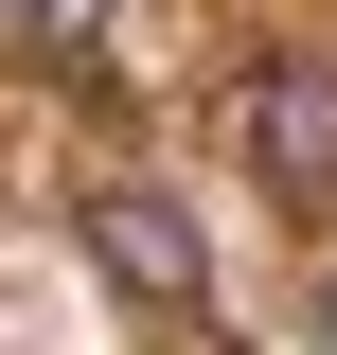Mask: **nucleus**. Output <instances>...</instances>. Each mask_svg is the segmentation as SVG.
Listing matches in <instances>:
<instances>
[{
    "label": "nucleus",
    "mask_w": 337,
    "mask_h": 355,
    "mask_svg": "<svg viewBox=\"0 0 337 355\" xmlns=\"http://www.w3.org/2000/svg\"><path fill=\"white\" fill-rule=\"evenodd\" d=\"M18 36H36L53 71H107V36H125V0H18Z\"/></svg>",
    "instance_id": "7ed1b4c3"
},
{
    "label": "nucleus",
    "mask_w": 337,
    "mask_h": 355,
    "mask_svg": "<svg viewBox=\"0 0 337 355\" xmlns=\"http://www.w3.org/2000/svg\"><path fill=\"white\" fill-rule=\"evenodd\" d=\"M231 142H249V178L266 196H337V71H302V53H266L249 89H231Z\"/></svg>",
    "instance_id": "f257e3e1"
},
{
    "label": "nucleus",
    "mask_w": 337,
    "mask_h": 355,
    "mask_svg": "<svg viewBox=\"0 0 337 355\" xmlns=\"http://www.w3.org/2000/svg\"><path fill=\"white\" fill-rule=\"evenodd\" d=\"M89 266H107V284H125V302H196V214H178L160 178H89Z\"/></svg>",
    "instance_id": "f03ea898"
},
{
    "label": "nucleus",
    "mask_w": 337,
    "mask_h": 355,
    "mask_svg": "<svg viewBox=\"0 0 337 355\" xmlns=\"http://www.w3.org/2000/svg\"><path fill=\"white\" fill-rule=\"evenodd\" d=\"M320 355H337V266H320Z\"/></svg>",
    "instance_id": "20e7f679"
}]
</instances>
